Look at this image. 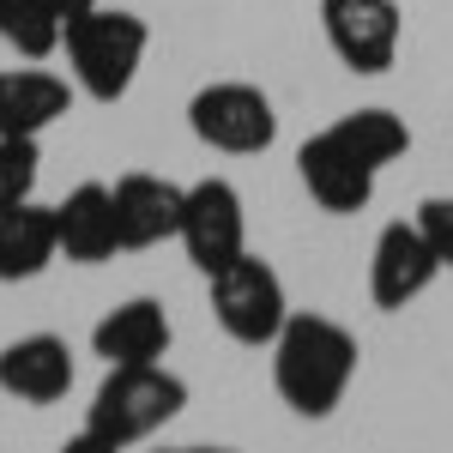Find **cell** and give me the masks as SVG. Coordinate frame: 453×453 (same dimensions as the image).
<instances>
[{
	"label": "cell",
	"mask_w": 453,
	"mask_h": 453,
	"mask_svg": "<svg viewBox=\"0 0 453 453\" xmlns=\"http://www.w3.org/2000/svg\"><path fill=\"white\" fill-rule=\"evenodd\" d=\"M181 411H188V381L175 369H164V363H109L104 387L85 405V429H79L73 448H85V453L134 448L145 435L170 429Z\"/></svg>",
	"instance_id": "3957f363"
},
{
	"label": "cell",
	"mask_w": 453,
	"mask_h": 453,
	"mask_svg": "<svg viewBox=\"0 0 453 453\" xmlns=\"http://www.w3.org/2000/svg\"><path fill=\"white\" fill-rule=\"evenodd\" d=\"M188 127L206 151H224V157H260L279 140V109L260 85L248 79H211L188 97Z\"/></svg>",
	"instance_id": "5b68a950"
},
{
	"label": "cell",
	"mask_w": 453,
	"mask_h": 453,
	"mask_svg": "<svg viewBox=\"0 0 453 453\" xmlns=\"http://www.w3.org/2000/svg\"><path fill=\"white\" fill-rule=\"evenodd\" d=\"M357 363H363V345L345 320L333 314H296L279 326L273 339V387L279 399L296 411V418H333L345 405L350 381H357Z\"/></svg>",
	"instance_id": "7a4b0ae2"
},
{
	"label": "cell",
	"mask_w": 453,
	"mask_h": 453,
	"mask_svg": "<svg viewBox=\"0 0 453 453\" xmlns=\"http://www.w3.org/2000/svg\"><path fill=\"white\" fill-rule=\"evenodd\" d=\"M73 345L61 333H25L0 350V393L19 405H61L73 393Z\"/></svg>",
	"instance_id": "30bf717a"
},
{
	"label": "cell",
	"mask_w": 453,
	"mask_h": 453,
	"mask_svg": "<svg viewBox=\"0 0 453 453\" xmlns=\"http://www.w3.org/2000/svg\"><path fill=\"white\" fill-rule=\"evenodd\" d=\"M36 175H42V151H36V140L0 134V211L25 206V200L36 194Z\"/></svg>",
	"instance_id": "e0dca14e"
},
{
	"label": "cell",
	"mask_w": 453,
	"mask_h": 453,
	"mask_svg": "<svg viewBox=\"0 0 453 453\" xmlns=\"http://www.w3.org/2000/svg\"><path fill=\"white\" fill-rule=\"evenodd\" d=\"M55 6H61V12L73 19V12H85V6H97V0H55Z\"/></svg>",
	"instance_id": "d6986e66"
},
{
	"label": "cell",
	"mask_w": 453,
	"mask_h": 453,
	"mask_svg": "<svg viewBox=\"0 0 453 453\" xmlns=\"http://www.w3.org/2000/svg\"><path fill=\"white\" fill-rule=\"evenodd\" d=\"M175 345V326L157 296H127L91 326V350L104 363H164Z\"/></svg>",
	"instance_id": "4fadbf2b"
},
{
	"label": "cell",
	"mask_w": 453,
	"mask_h": 453,
	"mask_svg": "<svg viewBox=\"0 0 453 453\" xmlns=\"http://www.w3.org/2000/svg\"><path fill=\"white\" fill-rule=\"evenodd\" d=\"M405 151H411L405 115L369 104V109H350L339 121H326L320 134H309L303 151H296V175H303V188H309V200L320 211L350 218V211H363L375 200L381 170L399 164Z\"/></svg>",
	"instance_id": "6da1fadb"
},
{
	"label": "cell",
	"mask_w": 453,
	"mask_h": 453,
	"mask_svg": "<svg viewBox=\"0 0 453 453\" xmlns=\"http://www.w3.org/2000/svg\"><path fill=\"white\" fill-rule=\"evenodd\" d=\"M206 284H211V314H218V326L248 350H273L279 326L290 320V296H284V279L273 273V260H260V254L248 248L230 266H218Z\"/></svg>",
	"instance_id": "8992f818"
},
{
	"label": "cell",
	"mask_w": 453,
	"mask_h": 453,
	"mask_svg": "<svg viewBox=\"0 0 453 453\" xmlns=\"http://www.w3.org/2000/svg\"><path fill=\"white\" fill-rule=\"evenodd\" d=\"M61 260V230H55V206L25 200V206L0 211V284H31Z\"/></svg>",
	"instance_id": "9a60e30c"
},
{
	"label": "cell",
	"mask_w": 453,
	"mask_h": 453,
	"mask_svg": "<svg viewBox=\"0 0 453 453\" xmlns=\"http://www.w3.org/2000/svg\"><path fill=\"white\" fill-rule=\"evenodd\" d=\"M418 230L429 236V248H435V260H441V273H453V194H429V200H418Z\"/></svg>",
	"instance_id": "ac0fdd59"
},
{
	"label": "cell",
	"mask_w": 453,
	"mask_h": 453,
	"mask_svg": "<svg viewBox=\"0 0 453 453\" xmlns=\"http://www.w3.org/2000/svg\"><path fill=\"white\" fill-rule=\"evenodd\" d=\"M441 279V260L429 236L418 230V218H393L375 230V248H369V303L381 314L411 309L429 284Z\"/></svg>",
	"instance_id": "9c48e42d"
},
{
	"label": "cell",
	"mask_w": 453,
	"mask_h": 453,
	"mask_svg": "<svg viewBox=\"0 0 453 453\" xmlns=\"http://www.w3.org/2000/svg\"><path fill=\"white\" fill-rule=\"evenodd\" d=\"M145 49H151V25L127 6H85L73 12L67 31H61V55H67L73 85L91 97V104H121L134 91V79L145 67Z\"/></svg>",
	"instance_id": "277c9868"
},
{
	"label": "cell",
	"mask_w": 453,
	"mask_h": 453,
	"mask_svg": "<svg viewBox=\"0 0 453 453\" xmlns=\"http://www.w3.org/2000/svg\"><path fill=\"white\" fill-rule=\"evenodd\" d=\"M55 230H61V254L73 266H104L121 254V230H115V194L109 181H79L67 200L55 206Z\"/></svg>",
	"instance_id": "5bb4252c"
},
{
	"label": "cell",
	"mask_w": 453,
	"mask_h": 453,
	"mask_svg": "<svg viewBox=\"0 0 453 453\" xmlns=\"http://www.w3.org/2000/svg\"><path fill=\"white\" fill-rule=\"evenodd\" d=\"M175 242H181V254H188L206 279L218 266H230L236 254H248V206H242V194H236V181H224V175L188 181Z\"/></svg>",
	"instance_id": "ba28073f"
},
{
	"label": "cell",
	"mask_w": 453,
	"mask_h": 453,
	"mask_svg": "<svg viewBox=\"0 0 453 453\" xmlns=\"http://www.w3.org/2000/svg\"><path fill=\"white\" fill-rule=\"evenodd\" d=\"M61 31H67V12L55 0H0V42L25 61H49L61 55Z\"/></svg>",
	"instance_id": "2e32d148"
},
{
	"label": "cell",
	"mask_w": 453,
	"mask_h": 453,
	"mask_svg": "<svg viewBox=\"0 0 453 453\" xmlns=\"http://www.w3.org/2000/svg\"><path fill=\"white\" fill-rule=\"evenodd\" d=\"M115 230H121V254L127 248H157V242H175L181 230V200L188 188L170 181V175H151V170H127L115 188Z\"/></svg>",
	"instance_id": "8fae6325"
},
{
	"label": "cell",
	"mask_w": 453,
	"mask_h": 453,
	"mask_svg": "<svg viewBox=\"0 0 453 453\" xmlns=\"http://www.w3.org/2000/svg\"><path fill=\"white\" fill-rule=\"evenodd\" d=\"M79 85L49 67H0V134L12 140H42L55 121L73 115Z\"/></svg>",
	"instance_id": "7c38bea8"
},
{
	"label": "cell",
	"mask_w": 453,
	"mask_h": 453,
	"mask_svg": "<svg viewBox=\"0 0 453 453\" xmlns=\"http://www.w3.org/2000/svg\"><path fill=\"white\" fill-rule=\"evenodd\" d=\"M320 36L357 79H381L399 61L405 12L399 0H320Z\"/></svg>",
	"instance_id": "52a82bcc"
}]
</instances>
